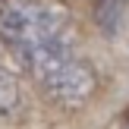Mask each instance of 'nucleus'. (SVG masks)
Wrapping results in <instances>:
<instances>
[{"label":"nucleus","instance_id":"obj_1","mask_svg":"<svg viewBox=\"0 0 129 129\" xmlns=\"http://www.w3.org/2000/svg\"><path fill=\"white\" fill-rule=\"evenodd\" d=\"M0 38L19 57L22 66L41 82V88L60 104H82L91 98L94 69L76 47L69 22L44 0H3Z\"/></svg>","mask_w":129,"mask_h":129},{"label":"nucleus","instance_id":"obj_2","mask_svg":"<svg viewBox=\"0 0 129 129\" xmlns=\"http://www.w3.org/2000/svg\"><path fill=\"white\" fill-rule=\"evenodd\" d=\"M16 101H19V85L13 79V73L6 69L3 57H0V113H10L16 107Z\"/></svg>","mask_w":129,"mask_h":129},{"label":"nucleus","instance_id":"obj_3","mask_svg":"<svg viewBox=\"0 0 129 129\" xmlns=\"http://www.w3.org/2000/svg\"><path fill=\"white\" fill-rule=\"evenodd\" d=\"M126 129H129V123H126Z\"/></svg>","mask_w":129,"mask_h":129}]
</instances>
